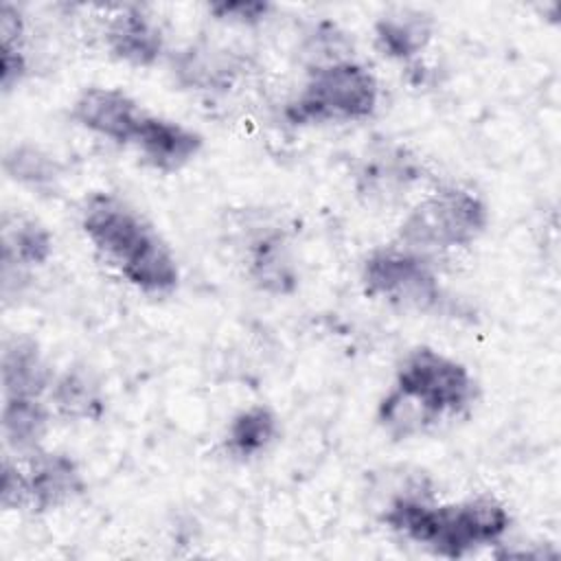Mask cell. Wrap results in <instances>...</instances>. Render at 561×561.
<instances>
[{"label": "cell", "instance_id": "obj_3", "mask_svg": "<svg viewBox=\"0 0 561 561\" xmlns=\"http://www.w3.org/2000/svg\"><path fill=\"white\" fill-rule=\"evenodd\" d=\"M489 226L486 204L460 186H443L423 197L401 221L405 248L430 254L473 245Z\"/></svg>", "mask_w": 561, "mask_h": 561}, {"label": "cell", "instance_id": "obj_7", "mask_svg": "<svg viewBox=\"0 0 561 561\" xmlns=\"http://www.w3.org/2000/svg\"><path fill=\"white\" fill-rule=\"evenodd\" d=\"M142 116L145 110L118 88L90 85L72 103V121L77 125L118 145L134 142Z\"/></svg>", "mask_w": 561, "mask_h": 561}, {"label": "cell", "instance_id": "obj_1", "mask_svg": "<svg viewBox=\"0 0 561 561\" xmlns=\"http://www.w3.org/2000/svg\"><path fill=\"white\" fill-rule=\"evenodd\" d=\"M81 226L92 245L129 285L145 294L175 289L180 270L173 252L123 199L110 193L92 195L83 210Z\"/></svg>", "mask_w": 561, "mask_h": 561}, {"label": "cell", "instance_id": "obj_13", "mask_svg": "<svg viewBox=\"0 0 561 561\" xmlns=\"http://www.w3.org/2000/svg\"><path fill=\"white\" fill-rule=\"evenodd\" d=\"M248 274L259 289L276 296H287L298 285L294 259L285 239L276 232L261 234L252 241L248 254Z\"/></svg>", "mask_w": 561, "mask_h": 561}, {"label": "cell", "instance_id": "obj_4", "mask_svg": "<svg viewBox=\"0 0 561 561\" xmlns=\"http://www.w3.org/2000/svg\"><path fill=\"white\" fill-rule=\"evenodd\" d=\"M362 283L366 296L403 311L432 313L440 311L447 300L427 256L405 245L373 250L364 261Z\"/></svg>", "mask_w": 561, "mask_h": 561}, {"label": "cell", "instance_id": "obj_9", "mask_svg": "<svg viewBox=\"0 0 561 561\" xmlns=\"http://www.w3.org/2000/svg\"><path fill=\"white\" fill-rule=\"evenodd\" d=\"M131 145L153 169L171 173L186 167L202 151L204 140L182 123L145 112Z\"/></svg>", "mask_w": 561, "mask_h": 561}, {"label": "cell", "instance_id": "obj_17", "mask_svg": "<svg viewBox=\"0 0 561 561\" xmlns=\"http://www.w3.org/2000/svg\"><path fill=\"white\" fill-rule=\"evenodd\" d=\"M234 70L237 68L230 64L228 55L217 53L210 46H191L173 61L178 83L191 90H226Z\"/></svg>", "mask_w": 561, "mask_h": 561}, {"label": "cell", "instance_id": "obj_15", "mask_svg": "<svg viewBox=\"0 0 561 561\" xmlns=\"http://www.w3.org/2000/svg\"><path fill=\"white\" fill-rule=\"evenodd\" d=\"M48 421L50 412L37 397H4L2 436L18 454L28 456L39 449Z\"/></svg>", "mask_w": 561, "mask_h": 561}, {"label": "cell", "instance_id": "obj_22", "mask_svg": "<svg viewBox=\"0 0 561 561\" xmlns=\"http://www.w3.org/2000/svg\"><path fill=\"white\" fill-rule=\"evenodd\" d=\"M0 502L4 511H24L28 508V486L26 476L20 465H13L9 458L2 462V491Z\"/></svg>", "mask_w": 561, "mask_h": 561}, {"label": "cell", "instance_id": "obj_8", "mask_svg": "<svg viewBox=\"0 0 561 561\" xmlns=\"http://www.w3.org/2000/svg\"><path fill=\"white\" fill-rule=\"evenodd\" d=\"M24 458L28 511L46 513L61 508L85 491L83 473L70 454L35 449Z\"/></svg>", "mask_w": 561, "mask_h": 561}, {"label": "cell", "instance_id": "obj_20", "mask_svg": "<svg viewBox=\"0 0 561 561\" xmlns=\"http://www.w3.org/2000/svg\"><path fill=\"white\" fill-rule=\"evenodd\" d=\"M4 171L28 186H50L59 175V164L39 147L18 145L4 156Z\"/></svg>", "mask_w": 561, "mask_h": 561}, {"label": "cell", "instance_id": "obj_12", "mask_svg": "<svg viewBox=\"0 0 561 561\" xmlns=\"http://www.w3.org/2000/svg\"><path fill=\"white\" fill-rule=\"evenodd\" d=\"M434 20L414 9H399L375 22V46L390 59H412L432 39Z\"/></svg>", "mask_w": 561, "mask_h": 561}, {"label": "cell", "instance_id": "obj_18", "mask_svg": "<svg viewBox=\"0 0 561 561\" xmlns=\"http://www.w3.org/2000/svg\"><path fill=\"white\" fill-rule=\"evenodd\" d=\"M53 254V234L33 219L15 217L13 226L4 217L2 228V263L4 267L44 265Z\"/></svg>", "mask_w": 561, "mask_h": 561}, {"label": "cell", "instance_id": "obj_19", "mask_svg": "<svg viewBox=\"0 0 561 561\" xmlns=\"http://www.w3.org/2000/svg\"><path fill=\"white\" fill-rule=\"evenodd\" d=\"M377 421L383 432L394 440H405L423 434L432 425L438 423L434 414H430L419 401L401 392L399 388H390V392L377 405Z\"/></svg>", "mask_w": 561, "mask_h": 561}, {"label": "cell", "instance_id": "obj_24", "mask_svg": "<svg viewBox=\"0 0 561 561\" xmlns=\"http://www.w3.org/2000/svg\"><path fill=\"white\" fill-rule=\"evenodd\" d=\"M26 57L22 48H2V70H0V85L4 92L15 88L26 75Z\"/></svg>", "mask_w": 561, "mask_h": 561}, {"label": "cell", "instance_id": "obj_10", "mask_svg": "<svg viewBox=\"0 0 561 561\" xmlns=\"http://www.w3.org/2000/svg\"><path fill=\"white\" fill-rule=\"evenodd\" d=\"M105 46L114 59L134 68H149L158 61L164 37L140 7H118L105 26Z\"/></svg>", "mask_w": 561, "mask_h": 561}, {"label": "cell", "instance_id": "obj_2", "mask_svg": "<svg viewBox=\"0 0 561 561\" xmlns=\"http://www.w3.org/2000/svg\"><path fill=\"white\" fill-rule=\"evenodd\" d=\"M379 101L375 75L355 59H342L309 68L302 92L287 103L285 118L291 125L364 121L373 116Z\"/></svg>", "mask_w": 561, "mask_h": 561}, {"label": "cell", "instance_id": "obj_21", "mask_svg": "<svg viewBox=\"0 0 561 561\" xmlns=\"http://www.w3.org/2000/svg\"><path fill=\"white\" fill-rule=\"evenodd\" d=\"M208 11L221 22L252 26L267 18V13L272 11V4L256 2V0H234V2H215L208 7Z\"/></svg>", "mask_w": 561, "mask_h": 561}, {"label": "cell", "instance_id": "obj_16", "mask_svg": "<svg viewBox=\"0 0 561 561\" xmlns=\"http://www.w3.org/2000/svg\"><path fill=\"white\" fill-rule=\"evenodd\" d=\"M278 436V419L267 405L241 410L228 425L226 451L239 460H248L265 451Z\"/></svg>", "mask_w": 561, "mask_h": 561}, {"label": "cell", "instance_id": "obj_6", "mask_svg": "<svg viewBox=\"0 0 561 561\" xmlns=\"http://www.w3.org/2000/svg\"><path fill=\"white\" fill-rule=\"evenodd\" d=\"M511 526V515L491 495H478L460 504L436 506L427 530V546L438 557L460 559L480 546L500 541Z\"/></svg>", "mask_w": 561, "mask_h": 561}, {"label": "cell", "instance_id": "obj_5", "mask_svg": "<svg viewBox=\"0 0 561 561\" xmlns=\"http://www.w3.org/2000/svg\"><path fill=\"white\" fill-rule=\"evenodd\" d=\"M394 388L419 401L438 421L462 414L478 394L469 368L430 346L412 348L397 368Z\"/></svg>", "mask_w": 561, "mask_h": 561}, {"label": "cell", "instance_id": "obj_11", "mask_svg": "<svg viewBox=\"0 0 561 561\" xmlns=\"http://www.w3.org/2000/svg\"><path fill=\"white\" fill-rule=\"evenodd\" d=\"M55 377L31 337H11L2 348L4 397H42Z\"/></svg>", "mask_w": 561, "mask_h": 561}, {"label": "cell", "instance_id": "obj_23", "mask_svg": "<svg viewBox=\"0 0 561 561\" xmlns=\"http://www.w3.org/2000/svg\"><path fill=\"white\" fill-rule=\"evenodd\" d=\"M0 39H2V48H22L24 18L9 2H2L0 7Z\"/></svg>", "mask_w": 561, "mask_h": 561}, {"label": "cell", "instance_id": "obj_14", "mask_svg": "<svg viewBox=\"0 0 561 561\" xmlns=\"http://www.w3.org/2000/svg\"><path fill=\"white\" fill-rule=\"evenodd\" d=\"M50 403L66 421H96L105 410L99 383L83 368H68L53 381Z\"/></svg>", "mask_w": 561, "mask_h": 561}]
</instances>
